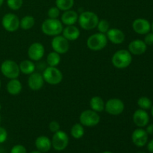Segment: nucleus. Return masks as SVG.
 Instances as JSON below:
<instances>
[{
  "label": "nucleus",
  "mask_w": 153,
  "mask_h": 153,
  "mask_svg": "<svg viewBox=\"0 0 153 153\" xmlns=\"http://www.w3.org/2000/svg\"><path fill=\"white\" fill-rule=\"evenodd\" d=\"M63 29H64V25L58 19L48 18L43 21L41 25L42 32L50 37L59 35L62 33Z\"/></svg>",
  "instance_id": "nucleus-1"
},
{
  "label": "nucleus",
  "mask_w": 153,
  "mask_h": 153,
  "mask_svg": "<svg viewBox=\"0 0 153 153\" xmlns=\"http://www.w3.org/2000/svg\"><path fill=\"white\" fill-rule=\"evenodd\" d=\"M132 61V55L126 49H120L114 53L111 58L112 64L117 69L127 68Z\"/></svg>",
  "instance_id": "nucleus-2"
},
{
  "label": "nucleus",
  "mask_w": 153,
  "mask_h": 153,
  "mask_svg": "<svg viewBox=\"0 0 153 153\" xmlns=\"http://www.w3.org/2000/svg\"><path fill=\"white\" fill-rule=\"evenodd\" d=\"M99 20L100 19L97 13L89 10L82 12L80 15H79L78 19V22L81 28L86 31H90L97 28Z\"/></svg>",
  "instance_id": "nucleus-3"
},
{
  "label": "nucleus",
  "mask_w": 153,
  "mask_h": 153,
  "mask_svg": "<svg viewBox=\"0 0 153 153\" xmlns=\"http://www.w3.org/2000/svg\"><path fill=\"white\" fill-rule=\"evenodd\" d=\"M107 37L105 34L95 33L88 38L86 42L87 46L92 51H100L105 48L108 44Z\"/></svg>",
  "instance_id": "nucleus-4"
},
{
  "label": "nucleus",
  "mask_w": 153,
  "mask_h": 153,
  "mask_svg": "<svg viewBox=\"0 0 153 153\" xmlns=\"http://www.w3.org/2000/svg\"><path fill=\"white\" fill-rule=\"evenodd\" d=\"M43 77L45 82L50 85H59L63 80V73L57 67H49L44 69Z\"/></svg>",
  "instance_id": "nucleus-5"
},
{
  "label": "nucleus",
  "mask_w": 153,
  "mask_h": 153,
  "mask_svg": "<svg viewBox=\"0 0 153 153\" xmlns=\"http://www.w3.org/2000/svg\"><path fill=\"white\" fill-rule=\"evenodd\" d=\"M1 74L9 79H17L20 74L19 64L12 60H5L0 67Z\"/></svg>",
  "instance_id": "nucleus-6"
},
{
  "label": "nucleus",
  "mask_w": 153,
  "mask_h": 153,
  "mask_svg": "<svg viewBox=\"0 0 153 153\" xmlns=\"http://www.w3.org/2000/svg\"><path fill=\"white\" fill-rule=\"evenodd\" d=\"M79 122L84 126L94 127L100 123V116L97 112L91 109H88L80 114Z\"/></svg>",
  "instance_id": "nucleus-7"
},
{
  "label": "nucleus",
  "mask_w": 153,
  "mask_h": 153,
  "mask_svg": "<svg viewBox=\"0 0 153 153\" xmlns=\"http://www.w3.org/2000/svg\"><path fill=\"white\" fill-rule=\"evenodd\" d=\"M52 146L55 150L61 152L64 150L69 144V136L65 131L59 130L54 133L52 138Z\"/></svg>",
  "instance_id": "nucleus-8"
},
{
  "label": "nucleus",
  "mask_w": 153,
  "mask_h": 153,
  "mask_svg": "<svg viewBox=\"0 0 153 153\" xmlns=\"http://www.w3.org/2000/svg\"><path fill=\"white\" fill-rule=\"evenodd\" d=\"M125 104L118 98L109 99L105 105V111L112 116H118L124 111Z\"/></svg>",
  "instance_id": "nucleus-9"
},
{
  "label": "nucleus",
  "mask_w": 153,
  "mask_h": 153,
  "mask_svg": "<svg viewBox=\"0 0 153 153\" xmlns=\"http://www.w3.org/2000/svg\"><path fill=\"white\" fill-rule=\"evenodd\" d=\"M1 25L5 31L14 32L19 28V19L13 13H7L1 19Z\"/></svg>",
  "instance_id": "nucleus-10"
},
{
  "label": "nucleus",
  "mask_w": 153,
  "mask_h": 153,
  "mask_svg": "<svg viewBox=\"0 0 153 153\" xmlns=\"http://www.w3.org/2000/svg\"><path fill=\"white\" fill-rule=\"evenodd\" d=\"M69 40H67L63 35H57L53 37L52 42H51V46L52 49L55 52H58L60 55L66 54L70 49V43Z\"/></svg>",
  "instance_id": "nucleus-11"
},
{
  "label": "nucleus",
  "mask_w": 153,
  "mask_h": 153,
  "mask_svg": "<svg viewBox=\"0 0 153 153\" xmlns=\"http://www.w3.org/2000/svg\"><path fill=\"white\" fill-rule=\"evenodd\" d=\"M45 55V48L42 43L34 42L31 43L28 49V56L32 61H39Z\"/></svg>",
  "instance_id": "nucleus-12"
},
{
  "label": "nucleus",
  "mask_w": 153,
  "mask_h": 153,
  "mask_svg": "<svg viewBox=\"0 0 153 153\" xmlns=\"http://www.w3.org/2000/svg\"><path fill=\"white\" fill-rule=\"evenodd\" d=\"M45 81L43 79V75L40 73L34 72L29 75L28 79V85L31 91H38L43 87Z\"/></svg>",
  "instance_id": "nucleus-13"
},
{
  "label": "nucleus",
  "mask_w": 153,
  "mask_h": 153,
  "mask_svg": "<svg viewBox=\"0 0 153 153\" xmlns=\"http://www.w3.org/2000/svg\"><path fill=\"white\" fill-rule=\"evenodd\" d=\"M132 28L138 34H146L151 30V24L147 19L138 18L133 21Z\"/></svg>",
  "instance_id": "nucleus-14"
},
{
  "label": "nucleus",
  "mask_w": 153,
  "mask_h": 153,
  "mask_svg": "<svg viewBox=\"0 0 153 153\" xmlns=\"http://www.w3.org/2000/svg\"><path fill=\"white\" fill-rule=\"evenodd\" d=\"M105 35L107 37L108 40L116 45H119L123 43L126 38V35L123 31L117 28H110L106 33Z\"/></svg>",
  "instance_id": "nucleus-15"
},
{
  "label": "nucleus",
  "mask_w": 153,
  "mask_h": 153,
  "mask_svg": "<svg viewBox=\"0 0 153 153\" xmlns=\"http://www.w3.org/2000/svg\"><path fill=\"white\" fill-rule=\"evenodd\" d=\"M131 140L136 146L142 147L145 146L148 141V134L146 130L141 128L134 130L131 134Z\"/></svg>",
  "instance_id": "nucleus-16"
},
{
  "label": "nucleus",
  "mask_w": 153,
  "mask_h": 153,
  "mask_svg": "<svg viewBox=\"0 0 153 153\" xmlns=\"http://www.w3.org/2000/svg\"><path fill=\"white\" fill-rule=\"evenodd\" d=\"M133 122L139 128L146 126L149 123V116L147 112L143 109H137L133 114Z\"/></svg>",
  "instance_id": "nucleus-17"
},
{
  "label": "nucleus",
  "mask_w": 153,
  "mask_h": 153,
  "mask_svg": "<svg viewBox=\"0 0 153 153\" xmlns=\"http://www.w3.org/2000/svg\"><path fill=\"white\" fill-rule=\"evenodd\" d=\"M147 49V46L144 41L140 39L134 40L130 42L128 44V50L131 55H140L145 53Z\"/></svg>",
  "instance_id": "nucleus-18"
},
{
  "label": "nucleus",
  "mask_w": 153,
  "mask_h": 153,
  "mask_svg": "<svg viewBox=\"0 0 153 153\" xmlns=\"http://www.w3.org/2000/svg\"><path fill=\"white\" fill-rule=\"evenodd\" d=\"M35 146L37 148V150L43 153L48 152L52 147V140L48 137L45 135L39 136L36 138Z\"/></svg>",
  "instance_id": "nucleus-19"
},
{
  "label": "nucleus",
  "mask_w": 153,
  "mask_h": 153,
  "mask_svg": "<svg viewBox=\"0 0 153 153\" xmlns=\"http://www.w3.org/2000/svg\"><path fill=\"white\" fill-rule=\"evenodd\" d=\"M79 19V14L76 11L73 10H68L64 11L61 15V21L63 25H73L76 23Z\"/></svg>",
  "instance_id": "nucleus-20"
},
{
  "label": "nucleus",
  "mask_w": 153,
  "mask_h": 153,
  "mask_svg": "<svg viewBox=\"0 0 153 153\" xmlns=\"http://www.w3.org/2000/svg\"><path fill=\"white\" fill-rule=\"evenodd\" d=\"M61 34L69 41H74L80 36V30L75 25H67L64 28Z\"/></svg>",
  "instance_id": "nucleus-21"
},
{
  "label": "nucleus",
  "mask_w": 153,
  "mask_h": 153,
  "mask_svg": "<svg viewBox=\"0 0 153 153\" xmlns=\"http://www.w3.org/2000/svg\"><path fill=\"white\" fill-rule=\"evenodd\" d=\"M6 90L7 93L11 96H17L22 90V85L18 79H10L6 85Z\"/></svg>",
  "instance_id": "nucleus-22"
},
{
  "label": "nucleus",
  "mask_w": 153,
  "mask_h": 153,
  "mask_svg": "<svg viewBox=\"0 0 153 153\" xmlns=\"http://www.w3.org/2000/svg\"><path fill=\"white\" fill-rule=\"evenodd\" d=\"M105 105V102H104L103 99L99 96L93 97L90 100V106H91V110L94 111L97 113L104 111Z\"/></svg>",
  "instance_id": "nucleus-23"
},
{
  "label": "nucleus",
  "mask_w": 153,
  "mask_h": 153,
  "mask_svg": "<svg viewBox=\"0 0 153 153\" xmlns=\"http://www.w3.org/2000/svg\"><path fill=\"white\" fill-rule=\"evenodd\" d=\"M20 73L24 75H31L35 71V64L31 60H24L19 64Z\"/></svg>",
  "instance_id": "nucleus-24"
},
{
  "label": "nucleus",
  "mask_w": 153,
  "mask_h": 153,
  "mask_svg": "<svg viewBox=\"0 0 153 153\" xmlns=\"http://www.w3.org/2000/svg\"><path fill=\"white\" fill-rule=\"evenodd\" d=\"M35 24V19L31 15H26L19 19V28L22 30H29L34 27Z\"/></svg>",
  "instance_id": "nucleus-25"
},
{
  "label": "nucleus",
  "mask_w": 153,
  "mask_h": 153,
  "mask_svg": "<svg viewBox=\"0 0 153 153\" xmlns=\"http://www.w3.org/2000/svg\"><path fill=\"white\" fill-rule=\"evenodd\" d=\"M61 62V55L52 51L49 52L46 57V63L49 67H58Z\"/></svg>",
  "instance_id": "nucleus-26"
},
{
  "label": "nucleus",
  "mask_w": 153,
  "mask_h": 153,
  "mask_svg": "<svg viewBox=\"0 0 153 153\" xmlns=\"http://www.w3.org/2000/svg\"><path fill=\"white\" fill-rule=\"evenodd\" d=\"M70 134L71 136L75 139H80L85 134V128H84V126L79 123H75L74 125L72 126L71 130H70Z\"/></svg>",
  "instance_id": "nucleus-27"
},
{
  "label": "nucleus",
  "mask_w": 153,
  "mask_h": 153,
  "mask_svg": "<svg viewBox=\"0 0 153 153\" xmlns=\"http://www.w3.org/2000/svg\"><path fill=\"white\" fill-rule=\"evenodd\" d=\"M55 5L60 10H70L74 5V0H55Z\"/></svg>",
  "instance_id": "nucleus-28"
},
{
  "label": "nucleus",
  "mask_w": 153,
  "mask_h": 153,
  "mask_svg": "<svg viewBox=\"0 0 153 153\" xmlns=\"http://www.w3.org/2000/svg\"><path fill=\"white\" fill-rule=\"evenodd\" d=\"M137 105L139 106L140 109L146 111L152 108V102L150 100V99H149L148 97H141L137 100Z\"/></svg>",
  "instance_id": "nucleus-29"
},
{
  "label": "nucleus",
  "mask_w": 153,
  "mask_h": 153,
  "mask_svg": "<svg viewBox=\"0 0 153 153\" xmlns=\"http://www.w3.org/2000/svg\"><path fill=\"white\" fill-rule=\"evenodd\" d=\"M97 28L99 32L105 34H106L108 31L111 28L110 24H109L108 21L106 19H100L97 25Z\"/></svg>",
  "instance_id": "nucleus-30"
},
{
  "label": "nucleus",
  "mask_w": 153,
  "mask_h": 153,
  "mask_svg": "<svg viewBox=\"0 0 153 153\" xmlns=\"http://www.w3.org/2000/svg\"><path fill=\"white\" fill-rule=\"evenodd\" d=\"M7 4L11 10H17L22 7L23 0H7Z\"/></svg>",
  "instance_id": "nucleus-31"
},
{
  "label": "nucleus",
  "mask_w": 153,
  "mask_h": 153,
  "mask_svg": "<svg viewBox=\"0 0 153 153\" xmlns=\"http://www.w3.org/2000/svg\"><path fill=\"white\" fill-rule=\"evenodd\" d=\"M60 11L61 10L56 6H55V7H51L47 11L48 17L51 18V19H58V16L60 15Z\"/></svg>",
  "instance_id": "nucleus-32"
},
{
  "label": "nucleus",
  "mask_w": 153,
  "mask_h": 153,
  "mask_svg": "<svg viewBox=\"0 0 153 153\" xmlns=\"http://www.w3.org/2000/svg\"><path fill=\"white\" fill-rule=\"evenodd\" d=\"M10 153H27L26 148L21 144H16L10 149Z\"/></svg>",
  "instance_id": "nucleus-33"
},
{
  "label": "nucleus",
  "mask_w": 153,
  "mask_h": 153,
  "mask_svg": "<svg viewBox=\"0 0 153 153\" xmlns=\"http://www.w3.org/2000/svg\"><path fill=\"white\" fill-rule=\"evenodd\" d=\"M49 128L51 132L55 133L58 131H59L60 128H61V126H60V124L58 121H51L49 124Z\"/></svg>",
  "instance_id": "nucleus-34"
},
{
  "label": "nucleus",
  "mask_w": 153,
  "mask_h": 153,
  "mask_svg": "<svg viewBox=\"0 0 153 153\" xmlns=\"http://www.w3.org/2000/svg\"><path fill=\"white\" fill-rule=\"evenodd\" d=\"M7 138V130L3 127L0 126V143H3Z\"/></svg>",
  "instance_id": "nucleus-35"
},
{
  "label": "nucleus",
  "mask_w": 153,
  "mask_h": 153,
  "mask_svg": "<svg viewBox=\"0 0 153 153\" xmlns=\"http://www.w3.org/2000/svg\"><path fill=\"white\" fill-rule=\"evenodd\" d=\"M144 43H146V46H151L153 45V32L147 33L144 37Z\"/></svg>",
  "instance_id": "nucleus-36"
},
{
  "label": "nucleus",
  "mask_w": 153,
  "mask_h": 153,
  "mask_svg": "<svg viewBox=\"0 0 153 153\" xmlns=\"http://www.w3.org/2000/svg\"><path fill=\"white\" fill-rule=\"evenodd\" d=\"M146 131L147 132L148 134H153V123L147 126L146 128Z\"/></svg>",
  "instance_id": "nucleus-37"
},
{
  "label": "nucleus",
  "mask_w": 153,
  "mask_h": 153,
  "mask_svg": "<svg viewBox=\"0 0 153 153\" xmlns=\"http://www.w3.org/2000/svg\"><path fill=\"white\" fill-rule=\"evenodd\" d=\"M147 149L150 152L153 153V139L152 140H151L148 143V145H147Z\"/></svg>",
  "instance_id": "nucleus-38"
},
{
  "label": "nucleus",
  "mask_w": 153,
  "mask_h": 153,
  "mask_svg": "<svg viewBox=\"0 0 153 153\" xmlns=\"http://www.w3.org/2000/svg\"><path fill=\"white\" fill-rule=\"evenodd\" d=\"M29 153H43V152H40V151H38V150H36V151H32V152H31Z\"/></svg>",
  "instance_id": "nucleus-39"
},
{
  "label": "nucleus",
  "mask_w": 153,
  "mask_h": 153,
  "mask_svg": "<svg viewBox=\"0 0 153 153\" xmlns=\"http://www.w3.org/2000/svg\"><path fill=\"white\" fill-rule=\"evenodd\" d=\"M3 2H4V0H0V7H1V5L3 4Z\"/></svg>",
  "instance_id": "nucleus-40"
},
{
  "label": "nucleus",
  "mask_w": 153,
  "mask_h": 153,
  "mask_svg": "<svg viewBox=\"0 0 153 153\" xmlns=\"http://www.w3.org/2000/svg\"><path fill=\"white\" fill-rule=\"evenodd\" d=\"M151 114H152V117H153V105L152 106V108H151Z\"/></svg>",
  "instance_id": "nucleus-41"
},
{
  "label": "nucleus",
  "mask_w": 153,
  "mask_h": 153,
  "mask_svg": "<svg viewBox=\"0 0 153 153\" xmlns=\"http://www.w3.org/2000/svg\"><path fill=\"white\" fill-rule=\"evenodd\" d=\"M102 153H113V152H111V151H105V152H103Z\"/></svg>",
  "instance_id": "nucleus-42"
},
{
  "label": "nucleus",
  "mask_w": 153,
  "mask_h": 153,
  "mask_svg": "<svg viewBox=\"0 0 153 153\" xmlns=\"http://www.w3.org/2000/svg\"><path fill=\"white\" fill-rule=\"evenodd\" d=\"M151 28H152V32H153V22H152V25H151Z\"/></svg>",
  "instance_id": "nucleus-43"
},
{
  "label": "nucleus",
  "mask_w": 153,
  "mask_h": 153,
  "mask_svg": "<svg viewBox=\"0 0 153 153\" xmlns=\"http://www.w3.org/2000/svg\"><path fill=\"white\" fill-rule=\"evenodd\" d=\"M1 105L0 104V111H1Z\"/></svg>",
  "instance_id": "nucleus-44"
},
{
  "label": "nucleus",
  "mask_w": 153,
  "mask_h": 153,
  "mask_svg": "<svg viewBox=\"0 0 153 153\" xmlns=\"http://www.w3.org/2000/svg\"><path fill=\"white\" fill-rule=\"evenodd\" d=\"M1 80H0V88H1Z\"/></svg>",
  "instance_id": "nucleus-45"
},
{
  "label": "nucleus",
  "mask_w": 153,
  "mask_h": 153,
  "mask_svg": "<svg viewBox=\"0 0 153 153\" xmlns=\"http://www.w3.org/2000/svg\"><path fill=\"white\" fill-rule=\"evenodd\" d=\"M137 153H145L144 152H137Z\"/></svg>",
  "instance_id": "nucleus-46"
},
{
  "label": "nucleus",
  "mask_w": 153,
  "mask_h": 153,
  "mask_svg": "<svg viewBox=\"0 0 153 153\" xmlns=\"http://www.w3.org/2000/svg\"><path fill=\"white\" fill-rule=\"evenodd\" d=\"M0 123H1V116H0Z\"/></svg>",
  "instance_id": "nucleus-47"
}]
</instances>
